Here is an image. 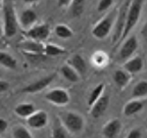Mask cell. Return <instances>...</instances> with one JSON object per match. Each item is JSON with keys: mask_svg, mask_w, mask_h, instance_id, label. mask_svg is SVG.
<instances>
[{"mask_svg": "<svg viewBox=\"0 0 147 138\" xmlns=\"http://www.w3.org/2000/svg\"><path fill=\"white\" fill-rule=\"evenodd\" d=\"M2 14H3V31L4 36L7 38H11L18 32V23H16V12L11 2L4 1L2 3Z\"/></svg>", "mask_w": 147, "mask_h": 138, "instance_id": "6da1fadb", "label": "cell"}, {"mask_svg": "<svg viewBox=\"0 0 147 138\" xmlns=\"http://www.w3.org/2000/svg\"><path fill=\"white\" fill-rule=\"evenodd\" d=\"M142 4L143 2L140 1V0H134V1L131 2V5H130V8H129V12H128V16H127L124 34H123L121 40H124L129 35V33L131 32L134 29V27L136 26L138 20L140 18L141 10H142Z\"/></svg>", "mask_w": 147, "mask_h": 138, "instance_id": "7a4b0ae2", "label": "cell"}, {"mask_svg": "<svg viewBox=\"0 0 147 138\" xmlns=\"http://www.w3.org/2000/svg\"><path fill=\"white\" fill-rule=\"evenodd\" d=\"M132 1H125L123 2L122 6L119 8V14H117V21L115 23V33L113 36V44L119 42L122 39V36L124 34L125 26H126V21H127V16H128L129 8L131 5Z\"/></svg>", "mask_w": 147, "mask_h": 138, "instance_id": "3957f363", "label": "cell"}, {"mask_svg": "<svg viewBox=\"0 0 147 138\" xmlns=\"http://www.w3.org/2000/svg\"><path fill=\"white\" fill-rule=\"evenodd\" d=\"M115 12H110L108 16H106L105 18H102L97 25H95V27L92 30V34H93V36L95 38H97V39H103V38H105L109 34L115 18Z\"/></svg>", "mask_w": 147, "mask_h": 138, "instance_id": "277c9868", "label": "cell"}, {"mask_svg": "<svg viewBox=\"0 0 147 138\" xmlns=\"http://www.w3.org/2000/svg\"><path fill=\"white\" fill-rule=\"evenodd\" d=\"M64 127L71 133H79L84 128V119L79 114L74 112H67L63 116Z\"/></svg>", "mask_w": 147, "mask_h": 138, "instance_id": "5b68a950", "label": "cell"}, {"mask_svg": "<svg viewBox=\"0 0 147 138\" xmlns=\"http://www.w3.org/2000/svg\"><path fill=\"white\" fill-rule=\"evenodd\" d=\"M46 100L56 106H65L69 102V94L62 88H54L47 92L45 95Z\"/></svg>", "mask_w": 147, "mask_h": 138, "instance_id": "8992f818", "label": "cell"}, {"mask_svg": "<svg viewBox=\"0 0 147 138\" xmlns=\"http://www.w3.org/2000/svg\"><path fill=\"white\" fill-rule=\"evenodd\" d=\"M49 33H50L49 26L44 24V25H39V26L32 27L30 30L26 33V35H27V37H29L31 40H33V41L42 42L48 38Z\"/></svg>", "mask_w": 147, "mask_h": 138, "instance_id": "52a82bcc", "label": "cell"}, {"mask_svg": "<svg viewBox=\"0 0 147 138\" xmlns=\"http://www.w3.org/2000/svg\"><path fill=\"white\" fill-rule=\"evenodd\" d=\"M55 75H50V76H46L42 79L37 80L36 82L31 83L28 86L24 87L22 89V92L24 93H37V92H40L41 90L45 89L48 85H50V83L53 81Z\"/></svg>", "mask_w": 147, "mask_h": 138, "instance_id": "ba28073f", "label": "cell"}, {"mask_svg": "<svg viewBox=\"0 0 147 138\" xmlns=\"http://www.w3.org/2000/svg\"><path fill=\"white\" fill-rule=\"evenodd\" d=\"M138 40L135 36L130 37L121 47L119 50V58L121 60H128L133 55V53L137 50Z\"/></svg>", "mask_w": 147, "mask_h": 138, "instance_id": "9c48e42d", "label": "cell"}, {"mask_svg": "<svg viewBox=\"0 0 147 138\" xmlns=\"http://www.w3.org/2000/svg\"><path fill=\"white\" fill-rule=\"evenodd\" d=\"M27 122L29 126L32 127V128H43L47 125V122H48V115L44 110H39V112H36L31 117L28 118Z\"/></svg>", "mask_w": 147, "mask_h": 138, "instance_id": "30bf717a", "label": "cell"}, {"mask_svg": "<svg viewBox=\"0 0 147 138\" xmlns=\"http://www.w3.org/2000/svg\"><path fill=\"white\" fill-rule=\"evenodd\" d=\"M109 106V96L108 95H102L98 100L94 103V106L91 108V116L94 119H98L105 113Z\"/></svg>", "mask_w": 147, "mask_h": 138, "instance_id": "8fae6325", "label": "cell"}, {"mask_svg": "<svg viewBox=\"0 0 147 138\" xmlns=\"http://www.w3.org/2000/svg\"><path fill=\"white\" fill-rule=\"evenodd\" d=\"M18 46L30 54H44V49H45V46L41 42L33 41V40L24 41L18 44Z\"/></svg>", "mask_w": 147, "mask_h": 138, "instance_id": "7c38bea8", "label": "cell"}, {"mask_svg": "<svg viewBox=\"0 0 147 138\" xmlns=\"http://www.w3.org/2000/svg\"><path fill=\"white\" fill-rule=\"evenodd\" d=\"M121 127H122V125H121L119 120H111L108 124L104 126L103 135L106 138H117V136L119 135V131H121Z\"/></svg>", "mask_w": 147, "mask_h": 138, "instance_id": "4fadbf2b", "label": "cell"}, {"mask_svg": "<svg viewBox=\"0 0 147 138\" xmlns=\"http://www.w3.org/2000/svg\"><path fill=\"white\" fill-rule=\"evenodd\" d=\"M69 66L73 67L76 70L77 73L81 76L85 75L87 72V64L86 62L84 60V58L81 56L80 54H75L71 56V58L69 60Z\"/></svg>", "mask_w": 147, "mask_h": 138, "instance_id": "5bb4252c", "label": "cell"}, {"mask_svg": "<svg viewBox=\"0 0 147 138\" xmlns=\"http://www.w3.org/2000/svg\"><path fill=\"white\" fill-rule=\"evenodd\" d=\"M37 22V14L32 9H25L20 16V23L24 28H29Z\"/></svg>", "mask_w": 147, "mask_h": 138, "instance_id": "9a60e30c", "label": "cell"}, {"mask_svg": "<svg viewBox=\"0 0 147 138\" xmlns=\"http://www.w3.org/2000/svg\"><path fill=\"white\" fill-rule=\"evenodd\" d=\"M143 69V60L139 56L129 60L124 64V70L129 74H136Z\"/></svg>", "mask_w": 147, "mask_h": 138, "instance_id": "2e32d148", "label": "cell"}, {"mask_svg": "<svg viewBox=\"0 0 147 138\" xmlns=\"http://www.w3.org/2000/svg\"><path fill=\"white\" fill-rule=\"evenodd\" d=\"M60 73L63 76V78L65 80H67L69 82L71 83H77L80 80V75L77 73V71L74 69L73 67H71L69 64H64L60 68Z\"/></svg>", "mask_w": 147, "mask_h": 138, "instance_id": "e0dca14e", "label": "cell"}, {"mask_svg": "<svg viewBox=\"0 0 147 138\" xmlns=\"http://www.w3.org/2000/svg\"><path fill=\"white\" fill-rule=\"evenodd\" d=\"M14 113L22 118H29L36 113V108L32 103H21L14 108Z\"/></svg>", "mask_w": 147, "mask_h": 138, "instance_id": "ac0fdd59", "label": "cell"}, {"mask_svg": "<svg viewBox=\"0 0 147 138\" xmlns=\"http://www.w3.org/2000/svg\"><path fill=\"white\" fill-rule=\"evenodd\" d=\"M130 79H131V75L125 70H117L115 72V75H113V81L121 88L128 85Z\"/></svg>", "mask_w": 147, "mask_h": 138, "instance_id": "d6986e66", "label": "cell"}, {"mask_svg": "<svg viewBox=\"0 0 147 138\" xmlns=\"http://www.w3.org/2000/svg\"><path fill=\"white\" fill-rule=\"evenodd\" d=\"M143 108V103L139 100H132L125 106L124 108V115L127 117H131L135 114L139 113Z\"/></svg>", "mask_w": 147, "mask_h": 138, "instance_id": "ffe728a7", "label": "cell"}, {"mask_svg": "<svg viewBox=\"0 0 147 138\" xmlns=\"http://www.w3.org/2000/svg\"><path fill=\"white\" fill-rule=\"evenodd\" d=\"M0 64L1 66L6 69L9 70H13L18 66V62H16V58L10 55L9 53L5 52V51H1L0 52Z\"/></svg>", "mask_w": 147, "mask_h": 138, "instance_id": "44dd1931", "label": "cell"}, {"mask_svg": "<svg viewBox=\"0 0 147 138\" xmlns=\"http://www.w3.org/2000/svg\"><path fill=\"white\" fill-rule=\"evenodd\" d=\"M132 96L135 98H142V97L147 96V81H140L134 86Z\"/></svg>", "mask_w": 147, "mask_h": 138, "instance_id": "7402d4cb", "label": "cell"}, {"mask_svg": "<svg viewBox=\"0 0 147 138\" xmlns=\"http://www.w3.org/2000/svg\"><path fill=\"white\" fill-rule=\"evenodd\" d=\"M103 90H104V84H102V83L98 84L94 89L92 90V92L90 93L89 98H88V106H94L95 102L102 96V92H103Z\"/></svg>", "mask_w": 147, "mask_h": 138, "instance_id": "603a6c76", "label": "cell"}, {"mask_svg": "<svg viewBox=\"0 0 147 138\" xmlns=\"http://www.w3.org/2000/svg\"><path fill=\"white\" fill-rule=\"evenodd\" d=\"M65 49L62 47H59L54 44H47L45 45V49H44V55L46 56H56V55H60L65 53Z\"/></svg>", "mask_w": 147, "mask_h": 138, "instance_id": "cb8c5ba5", "label": "cell"}, {"mask_svg": "<svg viewBox=\"0 0 147 138\" xmlns=\"http://www.w3.org/2000/svg\"><path fill=\"white\" fill-rule=\"evenodd\" d=\"M54 32L56 34V36H58L59 38H62V39H69V38L73 37L74 35L73 31L69 27L64 25H57L55 27Z\"/></svg>", "mask_w": 147, "mask_h": 138, "instance_id": "d4e9b609", "label": "cell"}, {"mask_svg": "<svg viewBox=\"0 0 147 138\" xmlns=\"http://www.w3.org/2000/svg\"><path fill=\"white\" fill-rule=\"evenodd\" d=\"M84 5L85 2L82 1V0H74L71 1V14L73 16H82V14L84 12Z\"/></svg>", "mask_w": 147, "mask_h": 138, "instance_id": "484cf974", "label": "cell"}, {"mask_svg": "<svg viewBox=\"0 0 147 138\" xmlns=\"http://www.w3.org/2000/svg\"><path fill=\"white\" fill-rule=\"evenodd\" d=\"M93 62L96 67H104L108 62V57L106 53L102 51H98L93 55Z\"/></svg>", "mask_w": 147, "mask_h": 138, "instance_id": "4316f807", "label": "cell"}, {"mask_svg": "<svg viewBox=\"0 0 147 138\" xmlns=\"http://www.w3.org/2000/svg\"><path fill=\"white\" fill-rule=\"evenodd\" d=\"M12 135H13V138H33L31 133L28 131V129L23 126L16 127L13 129Z\"/></svg>", "mask_w": 147, "mask_h": 138, "instance_id": "83f0119b", "label": "cell"}, {"mask_svg": "<svg viewBox=\"0 0 147 138\" xmlns=\"http://www.w3.org/2000/svg\"><path fill=\"white\" fill-rule=\"evenodd\" d=\"M52 138H67V133H65L63 127L60 125H56L53 128Z\"/></svg>", "mask_w": 147, "mask_h": 138, "instance_id": "f1b7e54d", "label": "cell"}, {"mask_svg": "<svg viewBox=\"0 0 147 138\" xmlns=\"http://www.w3.org/2000/svg\"><path fill=\"white\" fill-rule=\"evenodd\" d=\"M113 4V0H100L98 2V6H97V10L99 12H105L106 9L109 8L111 5Z\"/></svg>", "mask_w": 147, "mask_h": 138, "instance_id": "f546056e", "label": "cell"}, {"mask_svg": "<svg viewBox=\"0 0 147 138\" xmlns=\"http://www.w3.org/2000/svg\"><path fill=\"white\" fill-rule=\"evenodd\" d=\"M141 136H142V134H141V131L139 129H133L128 134L127 138H141Z\"/></svg>", "mask_w": 147, "mask_h": 138, "instance_id": "4dcf8cb0", "label": "cell"}, {"mask_svg": "<svg viewBox=\"0 0 147 138\" xmlns=\"http://www.w3.org/2000/svg\"><path fill=\"white\" fill-rule=\"evenodd\" d=\"M9 83L7 82V81H4V80H2V81H0V92L1 93H3V92H5V91H7V90L9 89Z\"/></svg>", "mask_w": 147, "mask_h": 138, "instance_id": "1f68e13d", "label": "cell"}, {"mask_svg": "<svg viewBox=\"0 0 147 138\" xmlns=\"http://www.w3.org/2000/svg\"><path fill=\"white\" fill-rule=\"evenodd\" d=\"M7 127H8V123L5 119H0V132L4 133L6 131Z\"/></svg>", "mask_w": 147, "mask_h": 138, "instance_id": "d6a6232c", "label": "cell"}, {"mask_svg": "<svg viewBox=\"0 0 147 138\" xmlns=\"http://www.w3.org/2000/svg\"><path fill=\"white\" fill-rule=\"evenodd\" d=\"M141 34H142V36H143V38L145 39V41L147 42V22H146V24L143 26L142 31H141Z\"/></svg>", "mask_w": 147, "mask_h": 138, "instance_id": "836d02e7", "label": "cell"}, {"mask_svg": "<svg viewBox=\"0 0 147 138\" xmlns=\"http://www.w3.org/2000/svg\"><path fill=\"white\" fill-rule=\"evenodd\" d=\"M69 4H71V1H69V0H60V1H58V5L61 7L67 6Z\"/></svg>", "mask_w": 147, "mask_h": 138, "instance_id": "e575fe53", "label": "cell"}]
</instances>
